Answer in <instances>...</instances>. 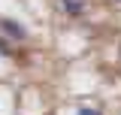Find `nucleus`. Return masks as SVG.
I'll return each mask as SVG.
<instances>
[{
  "label": "nucleus",
  "instance_id": "obj_1",
  "mask_svg": "<svg viewBox=\"0 0 121 115\" xmlns=\"http://www.w3.org/2000/svg\"><path fill=\"white\" fill-rule=\"evenodd\" d=\"M0 30L9 33V40H24V36H27V30L21 27L18 21H9V18H0Z\"/></svg>",
  "mask_w": 121,
  "mask_h": 115
},
{
  "label": "nucleus",
  "instance_id": "obj_5",
  "mask_svg": "<svg viewBox=\"0 0 121 115\" xmlns=\"http://www.w3.org/2000/svg\"><path fill=\"white\" fill-rule=\"evenodd\" d=\"M118 3H121V0H118Z\"/></svg>",
  "mask_w": 121,
  "mask_h": 115
},
{
  "label": "nucleus",
  "instance_id": "obj_4",
  "mask_svg": "<svg viewBox=\"0 0 121 115\" xmlns=\"http://www.w3.org/2000/svg\"><path fill=\"white\" fill-rule=\"evenodd\" d=\"M0 52H3V55H9V45L3 43V40H0Z\"/></svg>",
  "mask_w": 121,
  "mask_h": 115
},
{
  "label": "nucleus",
  "instance_id": "obj_3",
  "mask_svg": "<svg viewBox=\"0 0 121 115\" xmlns=\"http://www.w3.org/2000/svg\"><path fill=\"white\" fill-rule=\"evenodd\" d=\"M79 115H103V112H100V109H94V106H82Z\"/></svg>",
  "mask_w": 121,
  "mask_h": 115
},
{
  "label": "nucleus",
  "instance_id": "obj_2",
  "mask_svg": "<svg viewBox=\"0 0 121 115\" xmlns=\"http://www.w3.org/2000/svg\"><path fill=\"white\" fill-rule=\"evenodd\" d=\"M85 6H88V0H60V9H64V15H70V18H79V15L85 12Z\"/></svg>",
  "mask_w": 121,
  "mask_h": 115
}]
</instances>
